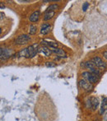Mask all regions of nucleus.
Here are the masks:
<instances>
[{
  "label": "nucleus",
  "mask_w": 107,
  "mask_h": 121,
  "mask_svg": "<svg viewBox=\"0 0 107 121\" xmlns=\"http://www.w3.org/2000/svg\"><path fill=\"white\" fill-rule=\"evenodd\" d=\"M103 56H104L105 59H107V51H104V52H103Z\"/></svg>",
  "instance_id": "4be33fe9"
},
{
  "label": "nucleus",
  "mask_w": 107,
  "mask_h": 121,
  "mask_svg": "<svg viewBox=\"0 0 107 121\" xmlns=\"http://www.w3.org/2000/svg\"><path fill=\"white\" fill-rule=\"evenodd\" d=\"M89 102H90V105H91V107L92 110H96L98 107V105H99V100H98V98H96V97H91V99L89 100Z\"/></svg>",
  "instance_id": "6e6552de"
},
{
  "label": "nucleus",
  "mask_w": 107,
  "mask_h": 121,
  "mask_svg": "<svg viewBox=\"0 0 107 121\" xmlns=\"http://www.w3.org/2000/svg\"><path fill=\"white\" fill-rule=\"evenodd\" d=\"M50 29H51V26L48 23H44L41 26V29H40V34L46 35L50 31Z\"/></svg>",
  "instance_id": "9b49d317"
},
{
  "label": "nucleus",
  "mask_w": 107,
  "mask_h": 121,
  "mask_svg": "<svg viewBox=\"0 0 107 121\" xmlns=\"http://www.w3.org/2000/svg\"><path fill=\"white\" fill-rule=\"evenodd\" d=\"M54 16V12H49V13H45V16H44V20H45V21L50 20Z\"/></svg>",
  "instance_id": "dca6fc26"
},
{
  "label": "nucleus",
  "mask_w": 107,
  "mask_h": 121,
  "mask_svg": "<svg viewBox=\"0 0 107 121\" xmlns=\"http://www.w3.org/2000/svg\"><path fill=\"white\" fill-rule=\"evenodd\" d=\"M36 30H37L36 26L30 25V30H29V33H30V35H34V34L36 33Z\"/></svg>",
  "instance_id": "a211bd4d"
},
{
  "label": "nucleus",
  "mask_w": 107,
  "mask_h": 121,
  "mask_svg": "<svg viewBox=\"0 0 107 121\" xmlns=\"http://www.w3.org/2000/svg\"><path fill=\"white\" fill-rule=\"evenodd\" d=\"M45 66L47 68H54L55 67V64L53 62H46L45 63Z\"/></svg>",
  "instance_id": "6ab92c4d"
},
{
  "label": "nucleus",
  "mask_w": 107,
  "mask_h": 121,
  "mask_svg": "<svg viewBox=\"0 0 107 121\" xmlns=\"http://www.w3.org/2000/svg\"><path fill=\"white\" fill-rule=\"evenodd\" d=\"M59 6L58 4H52L50 5V7H48V8H46V10H45V13H49V12H54L55 10L59 9Z\"/></svg>",
  "instance_id": "2eb2a0df"
},
{
  "label": "nucleus",
  "mask_w": 107,
  "mask_h": 121,
  "mask_svg": "<svg viewBox=\"0 0 107 121\" xmlns=\"http://www.w3.org/2000/svg\"><path fill=\"white\" fill-rule=\"evenodd\" d=\"M83 66L86 69H88L90 70V72L96 74V76H99L100 75V71L99 69H97V67L93 64L91 61H88V62H85L83 64Z\"/></svg>",
  "instance_id": "f03ea898"
},
{
  "label": "nucleus",
  "mask_w": 107,
  "mask_h": 121,
  "mask_svg": "<svg viewBox=\"0 0 107 121\" xmlns=\"http://www.w3.org/2000/svg\"><path fill=\"white\" fill-rule=\"evenodd\" d=\"M39 53H40V54H44L45 56H50L52 53V50L50 49V48L47 46H42L39 48Z\"/></svg>",
  "instance_id": "1a4fd4ad"
},
{
  "label": "nucleus",
  "mask_w": 107,
  "mask_h": 121,
  "mask_svg": "<svg viewBox=\"0 0 107 121\" xmlns=\"http://www.w3.org/2000/svg\"><path fill=\"white\" fill-rule=\"evenodd\" d=\"M52 53H54L56 54H59V55H64L66 56V53L65 51L63 49H59V48H55V49H52Z\"/></svg>",
  "instance_id": "4468645a"
},
{
  "label": "nucleus",
  "mask_w": 107,
  "mask_h": 121,
  "mask_svg": "<svg viewBox=\"0 0 107 121\" xmlns=\"http://www.w3.org/2000/svg\"><path fill=\"white\" fill-rule=\"evenodd\" d=\"M39 48L40 47L38 46L37 44H34L32 45H30V46L27 47V49H28V54L30 58H34L36 54L39 52Z\"/></svg>",
  "instance_id": "423d86ee"
},
{
  "label": "nucleus",
  "mask_w": 107,
  "mask_h": 121,
  "mask_svg": "<svg viewBox=\"0 0 107 121\" xmlns=\"http://www.w3.org/2000/svg\"><path fill=\"white\" fill-rule=\"evenodd\" d=\"M30 40V37L28 35H21L15 40L16 45H26Z\"/></svg>",
  "instance_id": "20e7f679"
},
{
  "label": "nucleus",
  "mask_w": 107,
  "mask_h": 121,
  "mask_svg": "<svg viewBox=\"0 0 107 121\" xmlns=\"http://www.w3.org/2000/svg\"><path fill=\"white\" fill-rule=\"evenodd\" d=\"M79 86L86 91H90L93 89L92 84H91V82H89L88 81H86V80H85V79H81L79 81Z\"/></svg>",
  "instance_id": "39448f33"
},
{
  "label": "nucleus",
  "mask_w": 107,
  "mask_h": 121,
  "mask_svg": "<svg viewBox=\"0 0 107 121\" xmlns=\"http://www.w3.org/2000/svg\"><path fill=\"white\" fill-rule=\"evenodd\" d=\"M40 43L42 45H45V46H47V47H50V48H52V49H55V48H58V43H56L55 41H49V40H41Z\"/></svg>",
  "instance_id": "9d476101"
},
{
  "label": "nucleus",
  "mask_w": 107,
  "mask_h": 121,
  "mask_svg": "<svg viewBox=\"0 0 107 121\" xmlns=\"http://www.w3.org/2000/svg\"><path fill=\"white\" fill-rule=\"evenodd\" d=\"M81 76L83 77L85 80L88 81L89 82L92 83H96L98 81V76H96V74L91 73V72H83L81 73Z\"/></svg>",
  "instance_id": "f257e3e1"
},
{
  "label": "nucleus",
  "mask_w": 107,
  "mask_h": 121,
  "mask_svg": "<svg viewBox=\"0 0 107 121\" xmlns=\"http://www.w3.org/2000/svg\"><path fill=\"white\" fill-rule=\"evenodd\" d=\"M103 121H107V110L106 112L104 114V119H103Z\"/></svg>",
  "instance_id": "412c9836"
},
{
  "label": "nucleus",
  "mask_w": 107,
  "mask_h": 121,
  "mask_svg": "<svg viewBox=\"0 0 107 121\" xmlns=\"http://www.w3.org/2000/svg\"><path fill=\"white\" fill-rule=\"evenodd\" d=\"M88 8H89V3H88L87 2H85V3H83V5H82V11L86 12V10H87Z\"/></svg>",
  "instance_id": "aec40b11"
},
{
  "label": "nucleus",
  "mask_w": 107,
  "mask_h": 121,
  "mask_svg": "<svg viewBox=\"0 0 107 121\" xmlns=\"http://www.w3.org/2000/svg\"><path fill=\"white\" fill-rule=\"evenodd\" d=\"M18 54H19L20 56H21V57L30 58V56H29V54H28V49H27V48L23 49L22 50L20 51V52L18 53Z\"/></svg>",
  "instance_id": "f3484780"
},
{
  "label": "nucleus",
  "mask_w": 107,
  "mask_h": 121,
  "mask_svg": "<svg viewBox=\"0 0 107 121\" xmlns=\"http://www.w3.org/2000/svg\"><path fill=\"white\" fill-rule=\"evenodd\" d=\"M13 55V50L11 49L1 48L0 49V58L1 60H5Z\"/></svg>",
  "instance_id": "7ed1b4c3"
},
{
  "label": "nucleus",
  "mask_w": 107,
  "mask_h": 121,
  "mask_svg": "<svg viewBox=\"0 0 107 121\" xmlns=\"http://www.w3.org/2000/svg\"><path fill=\"white\" fill-rule=\"evenodd\" d=\"M91 62L99 69H106V64L99 57H94L91 59Z\"/></svg>",
  "instance_id": "0eeeda50"
},
{
  "label": "nucleus",
  "mask_w": 107,
  "mask_h": 121,
  "mask_svg": "<svg viewBox=\"0 0 107 121\" xmlns=\"http://www.w3.org/2000/svg\"><path fill=\"white\" fill-rule=\"evenodd\" d=\"M40 18V12L39 11H35L30 16L29 19L31 22H36L37 21L39 20Z\"/></svg>",
  "instance_id": "f8f14e48"
},
{
  "label": "nucleus",
  "mask_w": 107,
  "mask_h": 121,
  "mask_svg": "<svg viewBox=\"0 0 107 121\" xmlns=\"http://www.w3.org/2000/svg\"><path fill=\"white\" fill-rule=\"evenodd\" d=\"M107 110V98H104L102 100V103L101 105V109H100V114L101 115H104Z\"/></svg>",
  "instance_id": "ddd939ff"
}]
</instances>
